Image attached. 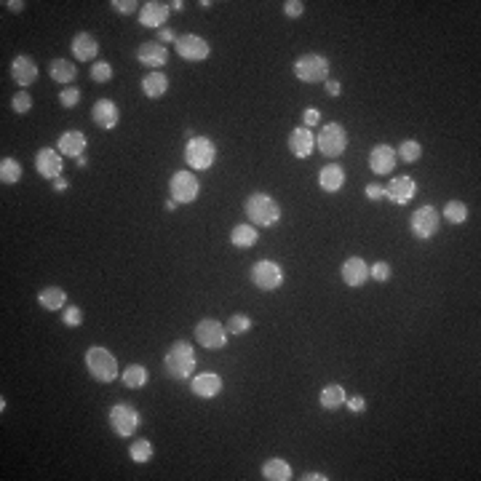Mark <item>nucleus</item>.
<instances>
[{
	"label": "nucleus",
	"instance_id": "obj_14",
	"mask_svg": "<svg viewBox=\"0 0 481 481\" xmlns=\"http://www.w3.org/2000/svg\"><path fill=\"white\" fill-rule=\"evenodd\" d=\"M222 388H225V382H222V377L214 375V372H201V375H193L190 377V391H193V396H198V399H217L220 393H222Z\"/></svg>",
	"mask_w": 481,
	"mask_h": 481
},
{
	"label": "nucleus",
	"instance_id": "obj_46",
	"mask_svg": "<svg viewBox=\"0 0 481 481\" xmlns=\"http://www.w3.org/2000/svg\"><path fill=\"white\" fill-rule=\"evenodd\" d=\"M318 120H321V113H318L316 107H305V113H302V126H305V129H313V126H318Z\"/></svg>",
	"mask_w": 481,
	"mask_h": 481
},
{
	"label": "nucleus",
	"instance_id": "obj_48",
	"mask_svg": "<svg viewBox=\"0 0 481 481\" xmlns=\"http://www.w3.org/2000/svg\"><path fill=\"white\" fill-rule=\"evenodd\" d=\"M174 41H177V35H174V32H171V30H166V27H164V30H158V43H174Z\"/></svg>",
	"mask_w": 481,
	"mask_h": 481
},
{
	"label": "nucleus",
	"instance_id": "obj_45",
	"mask_svg": "<svg viewBox=\"0 0 481 481\" xmlns=\"http://www.w3.org/2000/svg\"><path fill=\"white\" fill-rule=\"evenodd\" d=\"M364 196L369 198V201H382V198H385V185H377V182H369V185L364 187Z\"/></svg>",
	"mask_w": 481,
	"mask_h": 481
},
{
	"label": "nucleus",
	"instance_id": "obj_20",
	"mask_svg": "<svg viewBox=\"0 0 481 481\" xmlns=\"http://www.w3.org/2000/svg\"><path fill=\"white\" fill-rule=\"evenodd\" d=\"M340 275H343V281L350 289H359V286H364L369 281V265L361 257H347L345 262H343V268H340Z\"/></svg>",
	"mask_w": 481,
	"mask_h": 481
},
{
	"label": "nucleus",
	"instance_id": "obj_33",
	"mask_svg": "<svg viewBox=\"0 0 481 481\" xmlns=\"http://www.w3.org/2000/svg\"><path fill=\"white\" fill-rule=\"evenodd\" d=\"M396 158L404 161V164H417L422 158V145L420 142H415V139H404V142L399 145V150H396Z\"/></svg>",
	"mask_w": 481,
	"mask_h": 481
},
{
	"label": "nucleus",
	"instance_id": "obj_11",
	"mask_svg": "<svg viewBox=\"0 0 481 481\" xmlns=\"http://www.w3.org/2000/svg\"><path fill=\"white\" fill-rule=\"evenodd\" d=\"M168 193L177 203H193L201 196V182L193 171H174L168 180Z\"/></svg>",
	"mask_w": 481,
	"mask_h": 481
},
{
	"label": "nucleus",
	"instance_id": "obj_29",
	"mask_svg": "<svg viewBox=\"0 0 481 481\" xmlns=\"http://www.w3.org/2000/svg\"><path fill=\"white\" fill-rule=\"evenodd\" d=\"M262 479L268 481H289L292 479V466L281 457H271L262 463Z\"/></svg>",
	"mask_w": 481,
	"mask_h": 481
},
{
	"label": "nucleus",
	"instance_id": "obj_24",
	"mask_svg": "<svg viewBox=\"0 0 481 481\" xmlns=\"http://www.w3.org/2000/svg\"><path fill=\"white\" fill-rule=\"evenodd\" d=\"M57 150H59L62 155H67V158H80L83 150H86V134H83V131H78V129L64 131V134H59Z\"/></svg>",
	"mask_w": 481,
	"mask_h": 481
},
{
	"label": "nucleus",
	"instance_id": "obj_38",
	"mask_svg": "<svg viewBox=\"0 0 481 481\" xmlns=\"http://www.w3.org/2000/svg\"><path fill=\"white\" fill-rule=\"evenodd\" d=\"M11 110H14L16 115H27L32 110V96L30 91H16L14 99H11Z\"/></svg>",
	"mask_w": 481,
	"mask_h": 481
},
{
	"label": "nucleus",
	"instance_id": "obj_17",
	"mask_svg": "<svg viewBox=\"0 0 481 481\" xmlns=\"http://www.w3.org/2000/svg\"><path fill=\"white\" fill-rule=\"evenodd\" d=\"M35 171L43 177V180H57L62 174V152L54 148H41L35 152Z\"/></svg>",
	"mask_w": 481,
	"mask_h": 481
},
{
	"label": "nucleus",
	"instance_id": "obj_42",
	"mask_svg": "<svg viewBox=\"0 0 481 481\" xmlns=\"http://www.w3.org/2000/svg\"><path fill=\"white\" fill-rule=\"evenodd\" d=\"M391 262H385V259H377L375 265L369 268V278H375L377 284H382V281H388L391 278Z\"/></svg>",
	"mask_w": 481,
	"mask_h": 481
},
{
	"label": "nucleus",
	"instance_id": "obj_40",
	"mask_svg": "<svg viewBox=\"0 0 481 481\" xmlns=\"http://www.w3.org/2000/svg\"><path fill=\"white\" fill-rule=\"evenodd\" d=\"M62 321H64V326L76 329V326H80V324H83V310H80L78 305H67V308L62 310Z\"/></svg>",
	"mask_w": 481,
	"mask_h": 481
},
{
	"label": "nucleus",
	"instance_id": "obj_53",
	"mask_svg": "<svg viewBox=\"0 0 481 481\" xmlns=\"http://www.w3.org/2000/svg\"><path fill=\"white\" fill-rule=\"evenodd\" d=\"M164 206H166V211H174V209H177V206H180V203H177L174 198H168V201H166Z\"/></svg>",
	"mask_w": 481,
	"mask_h": 481
},
{
	"label": "nucleus",
	"instance_id": "obj_23",
	"mask_svg": "<svg viewBox=\"0 0 481 481\" xmlns=\"http://www.w3.org/2000/svg\"><path fill=\"white\" fill-rule=\"evenodd\" d=\"M345 185V171L340 164H326L318 171V187L324 193H340Z\"/></svg>",
	"mask_w": 481,
	"mask_h": 481
},
{
	"label": "nucleus",
	"instance_id": "obj_41",
	"mask_svg": "<svg viewBox=\"0 0 481 481\" xmlns=\"http://www.w3.org/2000/svg\"><path fill=\"white\" fill-rule=\"evenodd\" d=\"M78 102H80V89H76V86H64V89L59 91V105L64 107V110L78 107Z\"/></svg>",
	"mask_w": 481,
	"mask_h": 481
},
{
	"label": "nucleus",
	"instance_id": "obj_19",
	"mask_svg": "<svg viewBox=\"0 0 481 481\" xmlns=\"http://www.w3.org/2000/svg\"><path fill=\"white\" fill-rule=\"evenodd\" d=\"M396 164H399V158H396V150H393L391 145H375L369 150V168H372V174H377V177L391 174L393 168H396Z\"/></svg>",
	"mask_w": 481,
	"mask_h": 481
},
{
	"label": "nucleus",
	"instance_id": "obj_32",
	"mask_svg": "<svg viewBox=\"0 0 481 481\" xmlns=\"http://www.w3.org/2000/svg\"><path fill=\"white\" fill-rule=\"evenodd\" d=\"M120 380L129 391H136V388H145L148 385V369L142 364H129L123 372H120Z\"/></svg>",
	"mask_w": 481,
	"mask_h": 481
},
{
	"label": "nucleus",
	"instance_id": "obj_3",
	"mask_svg": "<svg viewBox=\"0 0 481 481\" xmlns=\"http://www.w3.org/2000/svg\"><path fill=\"white\" fill-rule=\"evenodd\" d=\"M86 369H89V375L96 380V382H102V385H107V382H115L120 375L118 369V359L107 350V347L102 345H91L89 350H86Z\"/></svg>",
	"mask_w": 481,
	"mask_h": 481
},
{
	"label": "nucleus",
	"instance_id": "obj_36",
	"mask_svg": "<svg viewBox=\"0 0 481 481\" xmlns=\"http://www.w3.org/2000/svg\"><path fill=\"white\" fill-rule=\"evenodd\" d=\"M441 214H444V220L452 222V225H463V222L468 220V206L463 203V201H450Z\"/></svg>",
	"mask_w": 481,
	"mask_h": 481
},
{
	"label": "nucleus",
	"instance_id": "obj_1",
	"mask_svg": "<svg viewBox=\"0 0 481 481\" xmlns=\"http://www.w3.org/2000/svg\"><path fill=\"white\" fill-rule=\"evenodd\" d=\"M196 366H198L196 347L190 345L187 340L171 343V347L166 350L164 356L166 375L171 377V380H190V377L196 375Z\"/></svg>",
	"mask_w": 481,
	"mask_h": 481
},
{
	"label": "nucleus",
	"instance_id": "obj_10",
	"mask_svg": "<svg viewBox=\"0 0 481 481\" xmlns=\"http://www.w3.org/2000/svg\"><path fill=\"white\" fill-rule=\"evenodd\" d=\"M227 329L225 324H220L217 318H201L196 324V340L206 350H222L227 345Z\"/></svg>",
	"mask_w": 481,
	"mask_h": 481
},
{
	"label": "nucleus",
	"instance_id": "obj_15",
	"mask_svg": "<svg viewBox=\"0 0 481 481\" xmlns=\"http://www.w3.org/2000/svg\"><path fill=\"white\" fill-rule=\"evenodd\" d=\"M136 62L142 67H148L150 73L152 70H161L168 62V48L164 43H158V41H148V43H142L136 48Z\"/></svg>",
	"mask_w": 481,
	"mask_h": 481
},
{
	"label": "nucleus",
	"instance_id": "obj_37",
	"mask_svg": "<svg viewBox=\"0 0 481 481\" xmlns=\"http://www.w3.org/2000/svg\"><path fill=\"white\" fill-rule=\"evenodd\" d=\"M225 329H227V334H246V331L252 329V318L243 316V313H236V316L227 318Z\"/></svg>",
	"mask_w": 481,
	"mask_h": 481
},
{
	"label": "nucleus",
	"instance_id": "obj_27",
	"mask_svg": "<svg viewBox=\"0 0 481 481\" xmlns=\"http://www.w3.org/2000/svg\"><path fill=\"white\" fill-rule=\"evenodd\" d=\"M142 91L148 99H161L166 91H168V78L161 73V70H152L148 76L142 78Z\"/></svg>",
	"mask_w": 481,
	"mask_h": 481
},
{
	"label": "nucleus",
	"instance_id": "obj_28",
	"mask_svg": "<svg viewBox=\"0 0 481 481\" xmlns=\"http://www.w3.org/2000/svg\"><path fill=\"white\" fill-rule=\"evenodd\" d=\"M38 302L43 310H64L67 308V292L62 286H45L38 294Z\"/></svg>",
	"mask_w": 481,
	"mask_h": 481
},
{
	"label": "nucleus",
	"instance_id": "obj_6",
	"mask_svg": "<svg viewBox=\"0 0 481 481\" xmlns=\"http://www.w3.org/2000/svg\"><path fill=\"white\" fill-rule=\"evenodd\" d=\"M316 148L321 150V155L326 158H340L347 150V131L343 123H326L321 129V134H316Z\"/></svg>",
	"mask_w": 481,
	"mask_h": 481
},
{
	"label": "nucleus",
	"instance_id": "obj_26",
	"mask_svg": "<svg viewBox=\"0 0 481 481\" xmlns=\"http://www.w3.org/2000/svg\"><path fill=\"white\" fill-rule=\"evenodd\" d=\"M345 399H347V393L340 382H329V385H324L321 393H318V404L324 406V409H329V412L345 406Z\"/></svg>",
	"mask_w": 481,
	"mask_h": 481
},
{
	"label": "nucleus",
	"instance_id": "obj_44",
	"mask_svg": "<svg viewBox=\"0 0 481 481\" xmlns=\"http://www.w3.org/2000/svg\"><path fill=\"white\" fill-rule=\"evenodd\" d=\"M302 14H305V3H302V0H286L284 3V16H289V19H300Z\"/></svg>",
	"mask_w": 481,
	"mask_h": 481
},
{
	"label": "nucleus",
	"instance_id": "obj_30",
	"mask_svg": "<svg viewBox=\"0 0 481 481\" xmlns=\"http://www.w3.org/2000/svg\"><path fill=\"white\" fill-rule=\"evenodd\" d=\"M257 238H259V233H257V227L249 225V222L236 225L230 230V243H233L236 249H252L257 243Z\"/></svg>",
	"mask_w": 481,
	"mask_h": 481
},
{
	"label": "nucleus",
	"instance_id": "obj_12",
	"mask_svg": "<svg viewBox=\"0 0 481 481\" xmlns=\"http://www.w3.org/2000/svg\"><path fill=\"white\" fill-rule=\"evenodd\" d=\"M174 48H177V54H180L185 62H203V59H209V54H211L209 41L201 38V35H193V32L177 35Z\"/></svg>",
	"mask_w": 481,
	"mask_h": 481
},
{
	"label": "nucleus",
	"instance_id": "obj_5",
	"mask_svg": "<svg viewBox=\"0 0 481 481\" xmlns=\"http://www.w3.org/2000/svg\"><path fill=\"white\" fill-rule=\"evenodd\" d=\"M294 76L302 83H326L329 80V59L321 54H302L294 62Z\"/></svg>",
	"mask_w": 481,
	"mask_h": 481
},
{
	"label": "nucleus",
	"instance_id": "obj_35",
	"mask_svg": "<svg viewBox=\"0 0 481 481\" xmlns=\"http://www.w3.org/2000/svg\"><path fill=\"white\" fill-rule=\"evenodd\" d=\"M152 454H155V450H152V444L148 438H134L131 447H129V457L134 463H150Z\"/></svg>",
	"mask_w": 481,
	"mask_h": 481
},
{
	"label": "nucleus",
	"instance_id": "obj_39",
	"mask_svg": "<svg viewBox=\"0 0 481 481\" xmlns=\"http://www.w3.org/2000/svg\"><path fill=\"white\" fill-rule=\"evenodd\" d=\"M91 80H94V83H107V80H113V67H110L107 62H94V64H91Z\"/></svg>",
	"mask_w": 481,
	"mask_h": 481
},
{
	"label": "nucleus",
	"instance_id": "obj_2",
	"mask_svg": "<svg viewBox=\"0 0 481 481\" xmlns=\"http://www.w3.org/2000/svg\"><path fill=\"white\" fill-rule=\"evenodd\" d=\"M243 214L249 220V225H254L257 230L262 227H273L278 225L281 220V206L273 201L268 193H252V196L243 201Z\"/></svg>",
	"mask_w": 481,
	"mask_h": 481
},
{
	"label": "nucleus",
	"instance_id": "obj_31",
	"mask_svg": "<svg viewBox=\"0 0 481 481\" xmlns=\"http://www.w3.org/2000/svg\"><path fill=\"white\" fill-rule=\"evenodd\" d=\"M48 73H51V78H54L57 83L70 86V83L76 80V76H78V67L70 59H54L51 64H48Z\"/></svg>",
	"mask_w": 481,
	"mask_h": 481
},
{
	"label": "nucleus",
	"instance_id": "obj_18",
	"mask_svg": "<svg viewBox=\"0 0 481 481\" xmlns=\"http://www.w3.org/2000/svg\"><path fill=\"white\" fill-rule=\"evenodd\" d=\"M313 150H316V134L310 131V129H305V126H297V129H292V134H289V152L294 155V158H310L313 155Z\"/></svg>",
	"mask_w": 481,
	"mask_h": 481
},
{
	"label": "nucleus",
	"instance_id": "obj_51",
	"mask_svg": "<svg viewBox=\"0 0 481 481\" xmlns=\"http://www.w3.org/2000/svg\"><path fill=\"white\" fill-rule=\"evenodd\" d=\"M3 6H6L8 11H14V14H19V11L24 8V3H22V0H8V3H3Z\"/></svg>",
	"mask_w": 481,
	"mask_h": 481
},
{
	"label": "nucleus",
	"instance_id": "obj_25",
	"mask_svg": "<svg viewBox=\"0 0 481 481\" xmlns=\"http://www.w3.org/2000/svg\"><path fill=\"white\" fill-rule=\"evenodd\" d=\"M70 48H73V57L78 62H91L99 54V43H96V38L91 32H78L76 38H73Z\"/></svg>",
	"mask_w": 481,
	"mask_h": 481
},
{
	"label": "nucleus",
	"instance_id": "obj_54",
	"mask_svg": "<svg viewBox=\"0 0 481 481\" xmlns=\"http://www.w3.org/2000/svg\"><path fill=\"white\" fill-rule=\"evenodd\" d=\"M168 6H171L174 11H182V8H185V3H182V0H174V3H168Z\"/></svg>",
	"mask_w": 481,
	"mask_h": 481
},
{
	"label": "nucleus",
	"instance_id": "obj_21",
	"mask_svg": "<svg viewBox=\"0 0 481 481\" xmlns=\"http://www.w3.org/2000/svg\"><path fill=\"white\" fill-rule=\"evenodd\" d=\"M11 78H14L16 86H22V89L32 86L38 80V64H35V59L27 57V54L14 57V62H11Z\"/></svg>",
	"mask_w": 481,
	"mask_h": 481
},
{
	"label": "nucleus",
	"instance_id": "obj_52",
	"mask_svg": "<svg viewBox=\"0 0 481 481\" xmlns=\"http://www.w3.org/2000/svg\"><path fill=\"white\" fill-rule=\"evenodd\" d=\"M67 187H70V182L64 180V177H57V180H54V190H57V193H64Z\"/></svg>",
	"mask_w": 481,
	"mask_h": 481
},
{
	"label": "nucleus",
	"instance_id": "obj_50",
	"mask_svg": "<svg viewBox=\"0 0 481 481\" xmlns=\"http://www.w3.org/2000/svg\"><path fill=\"white\" fill-rule=\"evenodd\" d=\"M329 476L326 473H318V471H310V473H305L302 476V481H326Z\"/></svg>",
	"mask_w": 481,
	"mask_h": 481
},
{
	"label": "nucleus",
	"instance_id": "obj_34",
	"mask_svg": "<svg viewBox=\"0 0 481 481\" xmlns=\"http://www.w3.org/2000/svg\"><path fill=\"white\" fill-rule=\"evenodd\" d=\"M22 180V164L16 158H3L0 161V182L3 185H16Z\"/></svg>",
	"mask_w": 481,
	"mask_h": 481
},
{
	"label": "nucleus",
	"instance_id": "obj_4",
	"mask_svg": "<svg viewBox=\"0 0 481 481\" xmlns=\"http://www.w3.org/2000/svg\"><path fill=\"white\" fill-rule=\"evenodd\" d=\"M185 161L193 171H206L217 161V145L209 136H190L185 145Z\"/></svg>",
	"mask_w": 481,
	"mask_h": 481
},
{
	"label": "nucleus",
	"instance_id": "obj_16",
	"mask_svg": "<svg viewBox=\"0 0 481 481\" xmlns=\"http://www.w3.org/2000/svg\"><path fill=\"white\" fill-rule=\"evenodd\" d=\"M415 196H417V182L412 177H393L385 185V198L393 201L396 206H406Z\"/></svg>",
	"mask_w": 481,
	"mask_h": 481
},
{
	"label": "nucleus",
	"instance_id": "obj_43",
	"mask_svg": "<svg viewBox=\"0 0 481 481\" xmlns=\"http://www.w3.org/2000/svg\"><path fill=\"white\" fill-rule=\"evenodd\" d=\"M110 6H113V11H118V14L131 16V14H136V6H142V3H136V0H113Z\"/></svg>",
	"mask_w": 481,
	"mask_h": 481
},
{
	"label": "nucleus",
	"instance_id": "obj_22",
	"mask_svg": "<svg viewBox=\"0 0 481 481\" xmlns=\"http://www.w3.org/2000/svg\"><path fill=\"white\" fill-rule=\"evenodd\" d=\"M91 120H94L99 129H105V131L115 129L120 120L118 105H115L113 99H96L94 107H91Z\"/></svg>",
	"mask_w": 481,
	"mask_h": 481
},
{
	"label": "nucleus",
	"instance_id": "obj_47",
	"mask_svg": "<svg viewBox=\"0 0 481 481\" xmlns=\"http://www.w3.org/2000/svg\"><path fill=\"white\" fill-rule=\"evenodd\" d=\"M345 406L353 412V415H361V412H364V406H366V401H364V396H347Z\"/></svg>",
	"mask_w": 481,
	"mask_h": 481
},
{
	"label": "nucleus",
	"instance_id": "obj_49",
	"mask_svg": "<svg viewBox=\"0 0 481 481\" xmlns=\"http://www.w3.org/2000/svg\"><path fill=\"white\" fill-rule=\"evenodd\" d=\"M326 94H329V96H340V94H343L340 80H326Z\"/></svg>",
	"mask_w": 481,
	"mask_h": 481
},
{
	"label": "nucleus",
	"instance_id": "obj_7",
	"mask_svg": "<svg viewBox=\"0 0 481 481\" xmlns=\"http://www.w3.org/2000/svg\"><path fill=\"white\" fill-rule=\"evenodd\" d=\"M438 227H441V214H438V209L436 206H431V203L417 206L415 214H412V220H409V230H412V236L417 240L433 238L438 233Z\"/></svg>",
	"mask_w": 481,
	"mask_h": 481
},
{
	"label": "nucleus",
	"instance_id": "obj_9",
	"mask_svg": "<svg viewBox=\"0 0 481 481\" xmlns=\"http://www.w3.org/2000/svg\"><path fill=\"white\" fill-rule=\"evenodd\" d=\"M110 425H113V431H115L120 438H129V436H134L136 431H139L142 417H139V412H136L134 404L118 401V404L110 409Z\"/></svg>",
	"mask_w": 481,
	"mask_h": 481
},
{
	"label": "nucleus",
	"instance_id": "obj_8",
	"mask_svg": "<svg viewBox=\"0 0 481 481\" xmlns=\"http://www.w3.org/2000/svg\"><path fill=\"white\" fill-rule=\"evenodd\" d=\"M249 275H252V284L259 292H275L278 286L284 284V268L278 262H273V259H257Z\"/></svg>",
	"mask_w": 481,
	"mask_h": 481
},
{
	"label": "nucleus",
	"instance_id": "obj_13",
	"mask_svg": "<svg viewBox=\"0 0 481 481\" xmlns=\"http://www.w3.org/2000/svg\"><path fill=\"white\" fill-rule=\"evenodd\" d=\"M168 14H171V6L168 3H161V0H148V3H142V8H139V24L142 27H148V30H164L166 19H168Z\"/></svg>",
	"mask_w": 481,
	"mask_h": 481
}]
</instances>
